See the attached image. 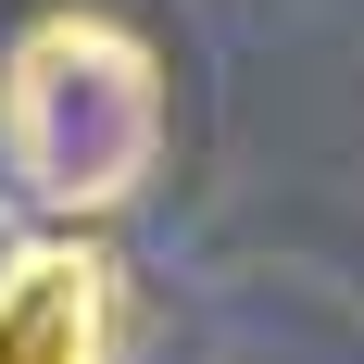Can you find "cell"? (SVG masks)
Instances as JSON below:
<instances>
[{"mask_svg":"<svg viewBox=\"0 0 364 364\" xmlns=\"http://www.w3.org/2000/svg\"><path fill=\"white\" fill-rule=\"evenodd\" d=\"M0 151L50 214H113L164 164V63L113 13H50L0 63Z\"/></svg>","mask_w":364,"mask_h":364,"instance_id":"obj_1","label":"cell"},{"mask_svg":"<svg viewBox=\"0 0 364 364\" xmlns=\"http://www.w3.org/2000/svg\"><path fill=\"white\" fill-rule=\"evenodd\" d=\"M0 364H113V264L88 239L0 264Z\"/></svg>","mask_w":364,"mask_h":364,"instance_id":"obj_2","label":"cell"}]
</instances>
